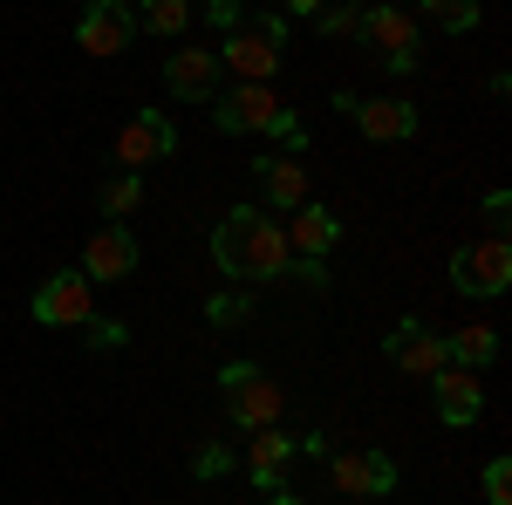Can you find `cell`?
Instances as JSON below:
<instances>
[{"label":"cell","mask_w":512,"mask_h":505,"mask_svg":"<svg viewBox=\"0 0 512 505\" xmlns=\"http://www.w3.org/2000/svg\"><path fill=\"white\" fill-rule=\"evenodd\" d=\"M451 287L458 294H506L512 287V246L506 239H478L465 253H451Z\"/></svg>","instance_id":"obj_5"},{"label":"cell","mask_w":512,"mask_h":505,"mask_svg":"<svg viewBox=\"0 0 512 505\" xmlns=\"http://www.w3.org/2000/svg\"><path fill=\"white\" fill-rule=\"evenodd\" d=\"M164 89H171L178 103H205V96H219V55H212V48H171V62H164Z\"/></svg>","instance_id":"obj_13"},{"label":"cell","mask_w":512,"mask_h":505,"mask_svg":"<svg viewBox=\"0 0 512 505\" xmlns=\"http://www.w3.org/2000/svg\"><path fill=\"white\" fill-rule=\"evenodd\" d=\"M205 14H212V28H239V0H205Z\"/></svg>","instance_id":"obj_30"},{"label":"cell","mask_w":512,"mask_h":505,"mask_svg":"<svg viewBox=\"0 0 512 505\" xmlns=\"http://www.w3.org/2000/svg\"><path fill=\"white\" fill-rule=\"evenodd\" d=\"M76 41H82V55H123V48L137 41L130 0H89L76 14Z\"/></svg>","instance_id":"obj_6"},{"label":"cell","mask_w":512,"mask_h":505,"mask_svg":"<svg viewBox=\"0 0 512 505\" xmlns=\"http://www.w3.org/2000/svg\"><path fill=\"white\" fill-rule=\"evenodd\" d=\"M355 28H362V41L376 48V55H417V21L403 14V7H362L355 14Z\"/></svg>","instance_id":"obj_16"},{"label":"cell","mask_w":512,"mask_h":505,"mask_svg":"<svg viewBox=\"0 0 512 505\" xmlns=\"http://www.w3.org/2000/svg\"><path fill=\"white\" fill-rule=\"evenodd\" d=\"M130 7H137V0H130Z\"/></svg>","instance_id":"obj_34"},{"label":"cell","mask_w":512,"mask_h":505,"mask_svg":"<svg viewBox=\"0 0 512 505\" xmlns=\"http://www.w3.org/2000/svg\"><path fill=\"white\" fill-rule=\"evenodd\" d=\"M233 465H239V458L226 451V444H198V451H192V471H198V478H226Z\"/></svg>","instance_id":"obj_25"},{"label":"cell","mask_w":512,"mask_h":505,"mask_svg":"<svg viewBox=\"0 0 512 505\" xmlns=\"http://www.w3.org/2000/svg\"><path fill=\"white\" fill-rule=\"evenodd\" d=\"M253 185L267 192L274 212H294V205H308V164L287 151H267V157H253Z\"/></svg>","instance_id":"obj_14"},{"label":"cell","mask_w":512,"mask_h":505,"mask_svg":"<svg viewBox=\"0 0 512 505\" xmlns=\"http://www.w3.org/2000/svg\"><path fill=\"white\" fill-rule=\"evenodd\" d=\"M89 287H96V280H89L82 267L48 273V280H41V294H35V321H41V328H82V321L96 314Z\"/></svg>","instance_id":"obj_4"},{"label":"cell","mask_w":512,"mask_h":505,"mask_svg":"<svg viewBox=\"0 0 512 505\" xmlns=\"http://www.w3.org/2000/svg\"><path fill=\"white\" fill-rule=\"evenodd\" d=\"M444 355L458 362V369H485V362H499V335L472 321V328H458V335H444Z\"/></svg>","instance_id":"obj_19"},{"label":"cell","mask_w":512,"mask_h":505,"mask_svg":"<svg viewBox=\"0 0 512 505\" xmlns=\"http://www.w3.org/2000/svg\"><path fill=\"white\" fill-rule=\"evenodd\" d=\"M506 219H512V192H485V226H492V239H506Z\"/></svg>","instance_id":"obj_29"},{"label":"cell","mask_w":512,"mask_h":505,"mask_svg":"<svg viewBox=\"0 0 512 505\" xmlns=\"http://www.w3.org/2000/svg\"><path fill=\"white\" fill-rule=\"evenodd\" d=\"M137 35H185L192 28V0H137Z\"/></svg>","instance_id":"obj_20"},{"label":"cell","mask_w":512,"mask_h":505,"mask_svg":"<svg viewBox=\"0 0 512 505\" xmlns=\"http://www.w3.org/2000/svg\"><path fill=\"white\" fill-rule=\"evenodd\" d=\"M280 233H287V253H301V260H321V253L342 239V219H335V212H321V205H294Z\"/></svg>","instance_id":"obj_17"},{"label":"cell","mask_w":512,"mask_h":505,"mask_svg":"<svg viewBox=\"0 0 512 505\" xmlns=\"http://www.w3.org/2000/svg\"><path fill=\"white\" fill-rule=\"evenodd\" d=\"M485 499L512 505V458H492V465H485Z\"/></svg>","instance_id":"obj_27"},{"label":"cell","mask_w":512,"mask_h":505,"mask_svg":"<svg viewBox=\"0 0 512 505\" xmlns=\"http://www.w3.org/2000/svg\"><path fill=\"white\" fill-rule=\"evenodd\" d=\"M424 7H431V21L444 35H472L478 28V0H424Z\"/></svg>","instance_id":"obj_23"},{"label":"cell","mask_w":512,"mask_h":505,"mask_svg":"<svg viewBox=\"0 0 512 505\" xmlns=\"http://www.w3.org/2000/svg\"><path fill=\"white\" fill-rule=\"evenodd\" d=\"M328 478H335V492H369V499H383L396 492V465L390 451H342V458H328Z\"/></svg>","instance_id":"obj_12"},{"label":"cell","mask_w":512,"mask_h":505,"mask_svg":"<svg viewBox=\"0 0 512 505\" xmlns=\"http://www.w3.org/2000/svg\"><path fill=\"white\" fill-rule=\"evenodd\" d=\"M219 69H233L239 82H274L280 69V41L260 35L253 21H239L233 35H226V48H219Z\"/></svg>","instance_id":"obj_10"},{"label":"cell","mask_w":512,"mask_h":505,"mask_svg":"<svg viewBox=\"0 0 512 505\" xmlns=\"http://www.w3.org/2000/svg\"><path fill=\"white\" fill-rule=\"evenodd\" d=\"M219 389H226V417H233L246 437L267 430V424H280V383L260 376L253 362H226V369H219Z\"/></svg>","instance_id":"obj_2"},{"label":"cell","mask_w":512,"mask_h":505,"mask_svg":"<svg viewBox=\"0 0 512 505\" xmlns=\"http://www.w3.org/2000/svg\"><path fill=\"white\" fill-rule=\"evenodd\" d=\"M137 260H144L137 233H130L123 219H110V226H96V233H89L82 273H89V280H130V273H137Z\"/></svg>","instance_id":"obj_9"},{"label":"cell","mask_w":512,"mask_h":505,"mask_svg":"<svg viewBox=\"0 0 512 505\" xmlns=\"http://www.w3.org/2000/svg\"><path fill=\"white\" fill-rule=\"evenodd\" d=\"M335 110L355 117V123H362V137H376V144H403V137H417V103H403V96H369V103H355L349 89H342Z\"/></svg>","instance_id":"obj_7"},{"label":"cell","mask_w":512,"mask_h":505,"mask_svg":"<svg viewBox=\"0 0 512 505\" xmlns=\"http://www.w3.org/2000/svg\"><path fill=\"white\" fill-rule=\"evenodd\" d=\"M280 110H287V103H280V89H267V82H239V89H219V96H212V123L233 130V137H246V130L267 137Z\"/></svg>","instance_id":"obj_3"},{"label":"cell","mask_w":512,"mask_h":505,"mask_svg":"<svg viewBox=\"0 0 512 505\" xmlns=\"http://www.w3.org/2000/svg\"><path fill=\"white\" fill-rule=\"evenodd\" d=\"M287 465H294V437H287L280 424L253 430V444H246V471H253V485H267V492H274L280 478H287Z\"/></svg>","instance_id":"obj_18"},{"label":"cell","mask_w":512,"mask_h":505,"mask_svg":"<svg viewBox=\"0 0 512 505\" xmlns=\"http://www.w3.org/2000/svg\"><path fill=\"white\" fill-rule=\"evenodd\" d=\"M82 335H89V349H123V342H130V328H123V321H103V314H89Z\"/></svg>","instance_id":"obj_26"},{"label":"cell","mask_w":512,"mask_h":505,"mask_svg":"<svg viewBox=\"0 0 512 505\" xmlns=\"http://www.w3.org/2000/svg\"><path fill=\"white\" fill-rule=\"evenodd\" d=\"M321 7H328V0H280V14H308V21H315Z\"/></svg>","instance_id":"obj_31"},{"label":"cell","mask_w":512,"mask_h":505,"mask_svg":"<svg viewBox=\"0 0 512 505\" xmlns=\"http://www.w3.org/2000/svg\"><path fill=\"white\" fill-rule=\"evenodd\" d=\"M267 137H274V144H280V151H287V157H294V151H308V123L294 117V110H280V117H274V130H267Z\"/></svg>","instance_id":"obj_24"},{"label":"cell","mask_w":512,"mask_h":505,"mask_svg":"<svg viewBox=\"0 0 512 505\" xmlns=\"http://www.w3.org/2000/svg\"><path fill=\"white\" fill-rule=\"evenodd\" d=\"M212 260H219V273H233V280H287V267H294L287 233H280L267 212H253V205H239V212H226L212 226Z\"/></svg>","instance_id":"obj_1"},{"label":"cell","mask_w":512,"mask_h":505,"mask_svg":"<svg viewBox=\"0 0 512 505\" xmlns=\"http://www.w3.org/2000/svg\"><path fill=\"white\" fill-rule=\"evenodd\" d=\"M205 321H212V328H239V321H253V294H239V287L212 294V301H205Z\"/></svg>","instance_id":"obj_22"},{"label":"cell","mask_w":512,"mask_h":505,"mask_svg":"<svg viewBox=\"0 0 512 505\" xmlns=\"http://www.w3.org/2000/svg\"><path fill=\"white\" fill-rule=\"evenodd\" d=\"M171 151H178V130H171L164 110L130 117V123H123V137H117V164H123V171H144L151 157H171Z\"/></svg>","instance_id":"obj_11"},{"label":"cell","mask_w":512,"mask_h":505,"mask_svg":"<svg viewBox=\"0 0 512 505\" xmlns=\"http://www.w3.org/2000/svg\"><path fill=\"white\" fill-rule=\"evenodd\" d=\"M390 7H403V0H390Z\"/></svg>","instance_id":"obj_33"},{"label":"cell","mask_w":512,"mask_h":505,"mask_svg":"<svg viewBox=\"0 0 512 505\" xmlns=\"http://www.w3.org/2000/svg\"><path fill=\"white\" fill-rule=\"evenodd\" d=\"M96 205H103V219H130V212L144 205V171H117V178L96 192Z\"/></svg>","instance_id":"obj_21"},{"label":"cell","mask_w":512,"mask_h":505,"mask_svg":"<svg viewBox=\"0 0 512 505\" xmlns=\"http://www.w3.org/2000/svg\"><path fill=\"white\" fill-rule=\"evenodd\" d=\"M431 410H437V424H451V430H465L485 417V389H478V369H458V362H444L431 376Z\"/></svg>","instance_id":"obj_8"},{"label":"cell","mask_w":512,"mask_h":505,"mask_svg":"<svg viewBox=\"0 0 512 505\" xmlns=\"http://www.w3.org/2000/svg\"><path fill=\"white\" fill-rule=\"evenodd\" d=\"M355 14H362V7H321V14H315V28L342 41V35H355Z\"/></svg>","instance_id":"obj_28"},{"label":"cell","mask_w":512,"mask_h":505,"mask_svg":"<svg viewBox=\"0 0 512 505\" xmlns=\"http://www.w3.org/2000/svg\"><path fill=\"white\" fill-rule=\"evenodd\" d=\"M274 505H308V499H294V492H280V485H274Z\"/></svg>","instance_id":"obj_32"},{"label":"cell","mask_w":512,"mask_h":505,"mask_svg":"<svg viewBox=\"0 0 512 505\" xmlns=\"http://www.w3.org/2000/svg\"><path fill=\"white\" fill-rule=\"evenodd\" d=\"M383 349H390V362L403 369V376H437V369L451 362V355H444V335H431L424 321H396Z\"/></svg>","instance_id":"obj_15"}]
</instances>
